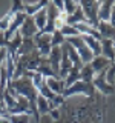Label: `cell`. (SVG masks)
<instances>
[{
	"label": "cell",
	"instance_id": "1",
	"mask_svg": "<svg viewBox=\"0 0 115 123\" xmlns=\"http://www.w3.org/2000/svg\"><path fill=\"white\" fill-rule=\"evenodd\" d=\"M3 100H5V105L8 109V117L9 115H15V114H32L28 98L17 94L14 89H11L8 86L5 91V95H3Z\"/></svg>",
	"mask_w": 115,
	"mask_h": 123
},
{
	"label": "cell",
	"instance_id": "2",
	"mask_svg": "<svg viewBox=\"0 0 115 123\" xmlns=\"http://www.w3.org/2000/svg\"><path fill=\"white\" fill-rule=\"evenodd\" d=\"M95 94V88L92 83H86L83 80H78L77 83L71 85L69 88H66L63 92V97L69 98L72 95H86V97H94Z\"/></svg>",
	"mask_w": 115,
	"mask_h": 123
},
{
	"label": "cell",
	"instance_id": "3",
	"mask_svg": "<svg viewBox=\"0 0 115 123\" xmlns=\"http://www.w3.org/2000/svg\"><path fill=\"white\" fill-rule=\"evenodd\" d=\"M80 6H81L84 15H86L87 22H89L91 26H94L95 29H97L98 26V9H100V5H101V2H94V0H81V2H78Z\"/></svg>",
	"mask_w": 115,
	"mask_h": 123
},
{
	"label": "cell",
	"instance_id": "4",
	"mask_svg": "<svg viewBox=\"0 0 115 123\" xmlns=\"http://www.w3.org/2000/svg\"><path fill=\"white\" fill-rule=\"evenodd\" d=\"M92 85H94L95 89H98L101 94H104V95H112L115 92L114 85H110L109 82H107V69H106V71H101L100 74L95 75Z\"/></svg>",
	"mask_w": 115,
	"mask_h": 123
},
{
	"label": "cell",
	"instance_id": "5",
	"mask_svg": "<svg viewBox=\"0 0 115 123\" xmlns=\"http://www.w3.org/2000/svg\"><path fill=\"white\" fill-rule=\"evenodd\" d=\"M34 42H35V46L38 49L41 57H48L51 54L52 49V34H43L38 32L35 37H34Z\"/></svg>",
	"mask_w": 115,
	"mask_h": 123
},
{
	"label": "cell",
	"instance_id": "6",
	"mask_svg": "<svg viewBox=\"0 0 115 123\" xmlns=\"http://www.w3.org/2000/svg\"><path fill=\"white\" fill-rule=\"evenodd\" d=\"M18 32H20V36L23 38H34L35 37L40 31H38L35 22H34V17L26 15V18H25V22H23V25H22V28H20Z\"/></svg>",
	"mask_w": 115,
	"mask_h": 123
},
{
	"label": "cell",
	"instance_id": "7",
	"mask_svg": "<svg viewBox=\"0 0 115 123\" xmlns=\"http://www.w3.org/2000/svg\"><path fill=\"white\" fill-rule=\"evenodd\" d=\"M72 68V63L71 60H69V55H68V49L66 46H61V62H60V71H58V77L61 80H64L69 74V71H71Z\"/></svg>",
	"mask_w": 115,
	"mask_h": 123
},
{
	"label": "cell",
	"instance_id": "8",
	"mask_svg": "<svg viewBox=\"0 0 115 123\" xmlns=\"http://www.w3.org/2000/svg\"><path fill=\"white\" fill-rule=\"evenodd\" d=\"M48 62H49V66L52 68V71L58 75L60 62H61V46H54L51 49V54L48 55Z\"/></svg>",
	"mask_w": 115,
	"mask_h": 123
},
{
	"label": "cell",
	"instance_id": "9",
	"mask_svg": "<svg viewBox=\"0 0 115 123\" xmlns=\"http://www.w3.org/2000/svg\"><path fill=\"white\" fill-rule=\"evenodd\" d=\"M101 55L112 63L115 60V42L109 38H101Z\"/></svg>",
	"mask_w": 115,
	"mask_h": 123
},
{
	"label": "cell",
	"instance_id": "10",
	"mask_svg": "<svg viewBox=\"0 0 115 123\" xmlns=\"http://www.w3.org/2000/svg\"><path fill=\"white\" fill-rule=\"evenodd\" d=\"M48 0H41V2H23V8H25L26 15H31L34 17L38 11H41L43 8L48 6Z\"/></svg>",
	"mask_w": 115,
	"mask_h": 123
},
{
	"label": "cell",
	"instance_id": "11",
	"mask_svg": "<svg viewBox=\"0 0 115 123\" xmlns=\"http://www.w3.org/2000/svg\"><path fill=\"white\" fill-rule=\"evenodd\" d=\"M46 83H48L49 89H51L55 95H63L64 89H66L64 80H61L60 77H49V79H46Z\"/></svg>",
	"mask_w": 115,
	"mask_h": 123
},
{
	"label": "cell",
	"instance_id": "12",
	"mask_svg": "<svg viewBox=\"0 0 115 123\" xmlns=\"http://www.w3.org/2000/svg\"><path fill=\"white\" fill-rule=\"evenodd\" d=\"M97 31L101 36V38H109V40L115 42V26H112L109 22H100L97 26Z\"/></svg>",
	"mask_w": 115,
	"mask_h": 123
},
{
	"label": "cell",
	"instance_id": "13",
	"mask_svg": "<svg viewBox=\"0 0 115 123\" xmlns=\"http://www.w3.org/2000/svg\"><path fill=\"white\" fill-rule=\"evenodd\" d=\"M110 62L106 59V57H103V55H97V57H94V60L91 62V66L92 69H94V72H95V75L100 74L101 71H106V69H109L110 68Z\"/></svg>",
	"mask_w": 115,
	"mask_h": 123
},
{
	"label": "cell",
	"instance_id": "14",
	"mask_svg": "<svg viewBox=\"0 0 115 123\" xmlns=\"http://www.w3.org/2000/svg\"><path fill=\"white\" fill-rule=\"evenodd\" d=\"M22 40H23V37L20 36V32H17V34H15V36L11 38L9 42H8V45H6L8 55H12V57L17 55L18 48H20V45H22Z\"/></svg>",
	"mask_w": 115,
	"mask_h": 123
},
{
	"label": "cell",
	"instance_id": "15",
	"mask_svg": "<svg viewBox=\"0 0 115 123\" xmlns=\"http://www.w3.org/2000/svg\"><path fill=\"white\" fill-rule=\"evenodd\" d=\"M112 6H114V2H112V0L101 2V5H100V9H98V20H100V22H109Z\"/></svg>",
	"mask_w": 115,
	"mask_h": 123
},
{
	"label": "cell",
	"instance_id": "16",
	"mask_svg": "<svg viewBox=\"0 0 115 123\" xmlns=\"http://www.w3.org/2000/svg\"><path fill=\"white\" fill-rule=\"evenodd\" d=\"M35 49H37V46H35V42H34V38H23L20 48H18L17 55H29V54L34 52ZM17 55H15V57H17Z\"/></svg>",
	"mask_w": 115,
	"mask_h": 123
},
{
	"label": "cell",
	"instance_id": "17",
	"mask_svg": "<svg viewBox=\"0 0 115 123\" xmlns=\"http://www.w3.org/2000/svg\"><path fill=\"white\" fill-rule=\"evenodd\" d=\"M78 23H89L87 18H86V15H84V12H83V9H81V6L77 8V11L74 14L68 15V20H66V25H72V26L78 25Z\"/></svg>",
	"mask_w": 115,
	"mask_h": 123
},
{
	"label": "cell",
	"instance_id": "18",
	"mask_svg": "<svg viewBox=\"0 0 115 123\" xmlns=\"http://www.w3.org/2000/svg\"><path fill=\"white\" fill-rule=\"evenodd\" d=\"M64 46H66V49H68V55H69V60H71L72 66L81 69V68H83V62H81V59H80V55H78V52H77V49L74 48V46H71L68 42H64Z\"/></svg>",
	"mask_w": 115,
	"mask_h": 123
},
{
	"label": "cell",
	"instance_id": "19",
	"mask_svg": "<svg viewBox=\"0 0 115 123\" xmlns=\"http://www.w3.org/2000/svg\"><path fill=\"white\" fill-rule=\"evenodd\" d=\"M80 77H81V80H83V82H86V83H92V82H94L95 72H94V69H92L91 63L83 65V68L80 69Z\"/></svg>",
	"mask_w": 115,
	"mask_h": 123
},
{
	"label": "cell",
	"instance_id": "20",
	"mask_svg": "<svg viewBox=\"0 0 115 123\" xmlns=\"http://www.w3.org/2000/svg\"><path fill=\"white\" fill-rule=\"evenodd\" d=\"M37 111L40 115H46L51 112V105H49V100H46L43 95L38 94L37 97Z\"/></svg>",
	"mask_w": 115,
	"mask_h": 123
},
{
	"label": "cell",
	"instance_id": "21",
	"mask_svg": "<svg viewBox=\"0 0 115 123\" xmlns=\"http://www.w3.org/2000/svg\"><path fill=\"white\" fill-rule=\"evenodd\" d=\"M34 22H35L38 31H43L45 29L46 22H48V12H46V8H43L41 11H38V12L34 15Z\"/></svg>",
	"mask_w": 115,
	"mask_h": 123
},
{
	"label": "cell",
	"instance_id": "22",
	"mask_svg": "<svg viewBox=\"0 0 115 123\" xmlns=\"http://www.w3.org/2000/svg\"><path fill=\"white\" fill-rule=\"evenodd\" d=\"M78 80H81V77H80V69L75 68V66H72L71 71H69V74H68V77L64 79V85H66V88H69L71 85L77 83Z\"/></svg>",
	"mask_w": 115,
	"mask_h": 123
},
{
	"label": "cell",
	"instance_id": "23",
	"mask_svg": "<svg viewBox=\"0 0 115 123\" xmlns=\"http://www.w3.org/2000/svg\"><path fill=\"white\" fill-rule=\"evenodd\" d=\"M14 15L15 14H12V12L8 11L6 14H3L2 17H0V31H2V32H6V29L9 28V25H11V22H12Z\"/></svg>",
	"mask_w": 115,
	"mask_h": 123
},
{
	"label": "cell",
	"instance_id": "24",
	"mask_svg": "<svg viewBox=\"0 0 115 123\" xmlns=\"http://www.w3.org/2000/svg\"><path fill=\"white\" fill-rule=\"evenodd\" d=\"M60 32L64 36V38H69V37H77V36H80L78 29H77L75 26H72V25H64L63 28L60 29Z\"/></svg>",
	"mask_w": 115,
	"mask_h": 123
},
{
	"label": "cell",
	"instance_id": "25",
	"mask_svg": "<svg viewBox=\"0 0 115 123\" xmlns=\"http://www.w3.org/2000/svg\"><path fill=\"white\" fill-rule=\"evenodd\" d=\"M31 114H15V115H9L8 120L9 123H29Z\"/></svg>",
	"mask_w": 115,
	"mask_h": 123
},
{
	"label": "cell",
	"instance_id": "26",
	"mask_svg": "<svg viewBox=\"0 0 115 123\" xmlns=\"http://www.w3.org/2000/svg\"><path fill=\"white\" fill-rule=\"evenodd\" d=\"M78 6H80V3L75 2V0H64V12H66L68 15L74 14Z\"/></svg>",
	"mask_w": 115,
	"mask_h": 123
},
{
	"label": "cell",
	"instance_id": "27",
	"mask_svg": "<svg viewBox=\"0 0 115 123\" xmlns=\"http://www.w3.org/2000/svg\"><path fill=\"white\" fill-rule=\"evenodd\" d=\"M64 42H66V38H64L63 34L60 31H54L52 32V48L54 46H63Z\"/></svg>",
	"mask_w": 115,
	"mask_h": 123
},
{
	"label": "cell",
	"instance_id": "28",
	"mask_svg": "<svg viewBox=\"0 0 115 123\" xmlns=\"http://www.w3.org/2000/svg\"><path fill=\"white\" fill-rule=\"evenodd\" d=\"M23 11H25V8H23V2H20V0H14V2H12V8L9 9V12L17 14V12H23Z\"/></svg>",
	"mask_w": 115,
	"mask_h": 123
},
{
	"label": "cell",
	"instance_id": "29",
	"mask_svg": "<svg viewBox=\"0 0 115 123\" xmlns=\"http://www.w3.org/2000/svg\"><path fill=\"white\" fill-rule=\"evenodd\" d=\"M6 59H8V51H6V48H0V68L5 65Z\"/></svg>",
	"mask_w": 115,
	"mask_h": 123
},
{
	"label": "cell",
	"instance_id": "30",
	"mask_svg": "<svg viewBox=\"0 0 115 123\" xmlns=\"http://www.w3.org/2000/svg\"><path fill=\"white\" fill-rule=\"evenodd\" d=\"M0 117L8 118V109H6V105H5V100L3 98H0Z\"/></svg>",
	"mask_w": 115,
	"mask_h": 123
},
{
	"label": "cell",
	"instance_id": "31",
	"mask_svg": "<svg viewBox=\"0 0 115 123\" xmlns=\"http://www.w3.org/2000/svg\"><path fill=\"white\" fill-rule=\"evenodd\" d=\"M52 3L58 11H63L64 12V2H61V0H52Z\"/></svg>",
	"mask_w": 115,
	"mask_h": 123
},
{
	"label": "cell",
	"instance_id": "32",
	"mask_svg": "<svg viewBox=\"0 0 115 123\" xmlns=\"http://www.w3.org/2000/svg\"><path fill=\"white\" fill-rule=\"evenodd\" d=\"M109 23H110L112 26H115V2H114L112 11H110V18H109Z\"/></svg>",
	"mask_w": 115,
	"mask_h": 123
},
{
	"label": "cell",
	"instance_id": "33",
	"mask_svg": "<svg viewBox=\"0 0 115 123\" xmlns=\"http://www.w3.org/2000/svg\"><path fill=\"white\" fill-rule=\"evenodd\" d=\"M6 45H8V42L5 38V34L0 31V48H6Z\"/></svg>",
	"mask_w": 115,
	"mask_h": 123
},
{
	"label": "cell",
	"instance_id": "34",
	"mask_svg": "<svg viewBox=\"0 0 115 123\" xmlns=\"http://www.w3.org/2000/svg\"><path fill=\"white\" fill-rule=\"evenodd\" d=\"M49 115L54 118V120H58V117H60V112H58V109H52L51 112H49Z\"/></svg>",
	"mask_w": 115,
	"mask_h": 123
},
{
	"label": "cell",
	"instance_id": "35",
	"mask_svg": "<svg viewBox=\"0 0 115 123\" xmlns=\"http://www.w3.org/2000/svg\"><path fill=\"white\" fill-rule=\"evenodd\" d=\"M40 123H46V122H45V120H41V118H40Z\"/></svg>",
	"mask_w": 115,
	"mask_h": 123
},
{
	"label": "cell",
	"instance_id": "36",
	"mask_svg": "<svg viewBox=\"0 0 115 123\" xmlns=\"http://www.w3.org/2000/svg\"><path fill=\"white\" fill-rule=\"evenodd\" d=\"M114 88H115V80H114Z\"/></svg>",
	"mask_w": 115,
	"mask_h": 123
}]
</instances>
